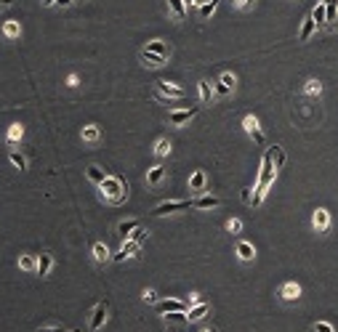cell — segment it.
Returning <instances> with one entry per match:
<instances>
[{
  "mask_svg": "<svg viewBox=\"0 0 338 332\" xmlns=\"http://www.w3.org/2000/svg\"><path fill=\"white\" fill-rule=\"evenodd\" d=\"M216 93H221V96H227V93H232V91H229V88H227V85H221V83H218V85H216Z\"/></svg>",
  "mask_w": 338,
  "mask_h": 332,
  "instance_id": "42",
  "label": "cell"
},
{
  "mask_svg": "<svg viewBox=\"0 0 338 332\" xmlns=\"http://www.w3.org/2000/svg\"><path fill=\"white\" fill-rule=\"evenodd\" d=\"M162 178H165V167H152L149 173H146V183H149V186H157V183L162 181Z\"/></svg>",
  "mask_w": 338,
  "mask_h": 332,
  "instance_id": "21",
  "label": "cell"
},
{
  "mask_svg": "<svg viewBox=\"0 0 338 332\" xmlns=\"http://www.w3.org/2000/svg\"><path fill=\"white\" fill-rule=\"evenodd\" d=\"M43 5H56V0H43Z\"/></svg>",
  "mask_w": 338,
  "mask_h": 332,
  "instance_id": "48",
  "label": "cell"
},
{
  "mask_svg": "<svg viewBox=\"0 0 338 332\" xmlns=\"http://www.w3.org/2000/svg\"><path fill=\"white\" fill-rule=\"evenodd\" d=\"M280 298H283L285 303H293L301 298V287H298L296 282H285L283 287H280Z\"/></svg>",
  "mask_w": 338,
  "mask_h": 332,
  "instance_id": "7",
  "label": "cell"
},
{
  "mask_svg": "<svg viewBox=\"0 0 338 332\" xmlns=\"http://www.w3.org/2000/svg\"><path fill=\"white\" fill-rule=\"evenodd\" d=\"M19 32H21L19 21H5L3 24V35L5 37H19Z\"/></svg>",
  "mask_w": 338,
  "mask_h": 332,
  "instance_id": "27",
  "label": "cell"
},
{
  "mask_svg": "<svg viewBox=\"0 0 338 332\" xmlns=\"http://www.w3.org/2000/svg\"><path fill=\"white\" fill-rule=\"evenodd\" d=\"M131 239H133V242H139V245H142V242L146 239V229H144V226H139L136 232L131 234Z\"/></svg>",
  "mask_w": 338,
  "mask_h": 332,
  "instance_id": "39",
  "label": "cell"
},
{
  "mask_svg": "<svg viewBox=\"0 0 338 332\" xmlns=\"http://www.w3.org/2000/svg\"><path fill=\"white\" fill-rule=\"evenodd\" d=\"M216 8H218V0H208V3H202L200 5V19H211V16L216 14Z\"/></svg>",
  "mask_w": 338,
  "mask_h": 332,
  "instance_id": "25",
  "label": "cell"
},
{
  "mask_svg": "<svg viewBox=\"0 0 338 332\" xmlns=\"http://www.w3.org/2000/svg\"><path fill=\"white\" fill-rule=\"evenodd\" d=\"M187 207H192V202L189 199H181V202H162V205H157L155 216H168V213H176V210H187Z\"/></svg>",
  "mask_w": 338,
  "mask_h": 332,
  "instance_id": "5",
  "label": "cell"
},
{
  "mask_svg": "<svg viewBox=\"0 0 338 332\" xmlns=\"http://www.w3.org/2000/svg\"><path fill=\"white\" fill-rule=\"evenodd\" d=\"M274 173H277V167H274V146L264 154V162H261V173H258V186H256V194H253L250 205L258 207L264 202V194H267V189L272 186L274 181Z\"/></svg>",
  "mask_w": 338,
  "mask_h": 332,
  "instance_id": "1",
  "label": "cell"
},
{
  "mask_svg": "<svg viewBox=\"0 0 338 332\" xmlns=\"http://www.w3.org/2000/svg\"><path fill=\"white\" fill-rule=\"evenodd\" d=\"M72 332H77V330H72Z\"/></svg>",
  "mask_w": 338,
  "mask_h": 332,
  "instance_id": "51",
  "label": "cell"
},
{
  "mask_svg": "<svg viewBox=\"0 0 338 332\" xmlns=\"http://www.w3.org/2000/svg\"><path fill=\"white\" fill-rule=\"evenodd\" d=\"M168 5H171V11H173L176 19H184V16H187V5H184V0H168Z\"/></svg>",
  "mask_w": 338,
  "mask_h": 332,
  "instance_id": "26",
  "label": "cell"
},
{
  "mask_svg": "<svg viewBox=\"0 0 338 332\" xmlns=\"http://www.w3.org/2000/svg\"><path fill=\"white\" fill-rule=\"evenodd\" d=\"M240 229H242V221H240V218H232V221H227V232L237 234Z\"/></svg>",
  "mask_w": 338,
  "mask_h": 332,
  "instance_id": "38",
  "label": "cell"
},
{
  "mask_svg": "<svg viewBox=\"0 0 338 332\" xmlns=\"http://www.w3.org/2000/svg\"><path fill=\"white\" fill-rule=\"evenodd\" d=\"M274 154H277V162H274V167H277V170H280V167L285 165V151L280 149V146H274Z\"/></svg>",
  "mask_w": 338,
  "mask_h": 332,
  "instance_id": "40",
  "label": "cell"
},
{
  "mask_svg": "<svg viewBox=\"0 0 338 332\" xmlns=\"http://www.w3.org/2000/svg\"><path fill=\"white\" fill-rule=\"evenodd\" d=\"M303 91H306L309 96H320V93H322V85H320L317 80H309V83H306V88H303Z\"/></svg>",
  "mask_w": 338,
  "mask_h": 332,
  "instance_id": "35",
  "label": "cell"
},
{
  "mask_svg": "<svg viewBox=\"0 0 338 332\" xmlns=\"http://www.w3.org/2000/svg\"><path fill=\"white\" fill-rule=\"evenodd\" d=\"M11 3H14V0H0V5H5V8H8Z\"/></svg>",
  "mask_w": 338,
  "mask_h": 332,
  "instance_id": "47",
  "label": "cell"
},
{
  "mask_svg": "<svg viewBox=\"0 0 338 332\" xmlns=\"http://www.w3.org/2000/svg\"><path fill=\"white\" fill-rule=\"evenodd\" d=\"M144 50H152V53H160V56H171V46H165L162 40H152V43H146V48Z\"/></svg>",
  "mask_w": 338,
  "mask_h": 332,
  "instance_id": "22",
  "label": "cell"
},
{
  "mask_svg": "<svg viewBox=\"0 0 338 332\" xmlns=\"http://www.w3.org/2000/svg\"><path fill=\"white\" fill-rule=\"evenodd\" d=\"M86 176H88V181L99 183V186L107 181V173L101 170V167H96V165H88V167H86Z\"/></svg>",
  "mask_w": 338,
  "mask_h": 332,
  "instance_id": "19",
  "label": "cell"
},
{
  "mask_svg": "<svg viewBox=\"0 0 338 332\" xmlns=\"http://www.w3.org/2000/svg\"><path fill=\"white\" fill-rule=\"evenodd\" d=\"M19 266L24 268V271H37V261H35V255H21V258H19Z\"/></svg>",
  "mask_w": 338,
  "mask_h": 332,
  "instance_id": "28",
  "label": "cell"
},
{
  "mask_svg": "<svg viewBox=\"0 0 338 332\" xmlns=\"http://www.w3.org/2000/svg\"><path fill=\"white\" fill-rule=\"evenodd\" d=\"M218 197H213V194H202V197H197V199H192V207H197V210H213V207H218Z\"/></svg>",
  "mask_w": 338,
  "mask_h": 332,
  "instance_id": "10",
  "label": "cell"
},
{
  "mask_svg": "<svg viewBox=\"0 0 338 332\" xmlns=\"http://www.w3.org/2000/svg\"><path fill=\"white\" fill-rule=\"evenodd\" d=\"M197 115V106H192V109H181V112H171L168 115V120H171V125H184V122H189L192 117Z\"/></svg>",
  "mask_w": 338,
  "mask_h": 332,
  "instance_id": "8",
  "label": "cell"
},
{
  "mask_svg": "<svg viewBox=\"0 0 338 332\" xmlns=\"http://www.w3.org/2000/svg\"><path fill=\"white\" fill-rule=\"evenodd\" d=\"M91 252H93V261H96V263H107V261H109V250H107L104 242H93Z\"/></svg>",
  "mask_w": 338,
  "mask_h": 332,
  "instance_id": "17",
  "label": "cell"
},
{
  "mask_svg": "<svg viewBox=\"0 0 338 332\" xmlns=\"http://www.w3.org/2000/svg\"><path fill=\"white\" fill-rule=\"evenodd\" d=\"M144 300H146V303H155V300H157V295H155L152 290H144Z\"/></svg>",
  "mask_w": 338,
  "mask_h": 332,
  "instance_id": "41",
  "label": "cell"
},
{
  "mask_svg": "<svg viewBox=\"0 0 338 332\" xmlns=\"http://www.w3.org/2000/svg\"><path fill=\"white\" fill-rule=\"evenodd\" d=\"M205 332H216V327H211V330H205Z\"/></svg>",
  "mask_w": 338,
  "mask_h": 332,
  "instance_id": "49",
  "label": "cell"
},
{
  "mask_svg": "<svg viewBox=\"0 0 338 332\" xmlns=\"http://www.w3.org/2000/svg\"><path fill=\"white\" fill-rule=\"evenodd\" d=\"M99 136H101L99 125H86V128H83V141L93 144V141H99Z\"/></svg>",
  "mask_w": 338,
  "mask_h": 332,
  "instance_id": "24",
  "label": "cell"
},
{
  "mask_svg": "<svg viewBox=\"0 0 338 332\" xmlns=\"http://www.w3.org/2000/svg\"><path fill=\"white\" fill-rule=\"evenodd\" d=\"M8 160L14 162V165L19 167V170H27V160H24V157L19 154V151H11V154H8Z\"/></svg>",
  "mask_w": 338,
  "mask_h": 332,
  "instance_id": "34",
  "label": "cell"
},
{
  "mask_svg": "<svg viewBox=\"0 0 338 332\" xmlns=\"http://www.w3.org/2000/svg\"><path fill=\"white\" fill-rule=\"evenodd\" d=\"M75 0H56V5H61V8H67V5H72Z\"/></svg>",
  "mask_w": 338,
  "mask_h": 332,
  "instance_id": "43",
  "label": "cell"
},
{
  "mask_svg": "<svg viewBox=\"0 0 338 332\" xmlns=\"http://www.w3.org/2000/svg\"><path fill=\"white\" fill-rule=\"evenodd\" d=\"M197 91H200V104H211V99H213L211 83H208V80H200V83H197Z\"/></svg>",
  "mask_w": 338,
  "mask_h": 332,
  "instance_id": "20",
  "label": "cell"
},
{
  "mask_svg": "<svg viewBox=\"0 0 338 332\" xmlns=\"http://www.w3.org/2000/svg\"><path fill=\"white\" fill-rule=\"evenodd\" d=\"M312 32H314V19L309 16V19L303 21V27H301V40H309V37H312Z\"/></svg>",
  "mask_w": 338,
  "mask_h": 332,
  "instance_id": "33",
  "label": "cell"
},
{
  "mask_svg": "<svg viewBox=\"0 0 338 332\" xmlns=\"http://www.w3.org/2000/svg\"><path fill=\"white\" fill-rule=\"evenodd\" d=\"M51 268H53V255L51 252H40V258H37V277H48Z\"/></svg>",
  "mask_w": 338,
  "mask_h": 332,
  "instance_id": "13",
  "label": "cell"
},
{
  "mask_svg": "<svg viewBox=\"0 0 338 332\" xmlns=\"http://www.w3.org/2000/svg\"><path fill=\"white\" fill-rule=\"evenodd\" d=\"M312 19H314V24H325V21H328V14H325V3H320L317 8L312 11Z\"/></svg>",
  "mask_w": 338,
  "mask_h": 332,
  "instance_id": "30",
  "label": "cell"
},
{
  "mask_svg": "<svg viewBox=\"0 0 338 332\" xmlns=\"http://www.w3.org/2000/svg\"><path fill=\"white\" fill-rule=\"evenodd\" d=\"M139 226H142V221H123V223H117V234H120L123 239H131V234L136 232Z\"/></svg>",
  "mask_w": 338,
  "mask_h": 332,
  "instance_id": "15",
  "label": "cell"
},
{
  "mask_svg": "<svg viewBox=\"0 0 338 332\" xmlns=\"http://www.w3.org/2000/svg\"><path fill=\"white\" fill-rule=\"evenodd\" d=\"M218 83H221V85H227L229 91H234V83H237V80H234V75H229V72H224V75H221V80H218Z\"/></svg>",
  "mask_w": 338,
  "mask_h": 332,
  "instance_id": "36",
  "label": "cell"
},
{
  "mask_svg": "<svg viewBox=\"0 0 338 332\" xmlns=\"http://www.w3.org/2000/svg\"><path fill=\"white\" fill-rule=\"evenodd\" d=\"M157 311H160V314L187 311V303H181V300H162V303H157Z\"/></svg>",
  "mask_w": 338,
  "mask_h": 332,
  "instance_id": "14",
  "label": "cell"
},
{
  "mask_svg": "<svg viewBox=\"0 0 338 332\" xmlns=\"http://www.w3.org/2000/svg\"><path fill=\"white\" fill-rule=\"evenodd\" d=\"M205 181H208V178H205V170H195L192 178H189V189H192V191H200L202 186H205Z\"/></svg>",
  "mask_w": 338,
  "mask_h": 332,
  "instance_id": "23",
  "label": "cell"
},
{
  "mask_svg": "<svg viewBox=\"0 0 338 332\" xmlns=\"http://www.w3.org/2000/svg\"><path fill=\"white\" fill-rule=\"evenodd\" d=\"M171 149H173V146H171V141H168V138H162V141L155 144V154H157V157H168V154H171Z\"/></svg>",
  "mask_w": 338,
  "mask_h": 332,
  "instance_id": "29",
  "label": "cell"
},
{
  "mask_svg": "<svg viewBox=\"0 0 338 332\" xmlns=\"http://www.w3.org/2000/svg\"><path fill=\"white\" fill-rule=\"evenodd\" d=\"M237 255H240V261H253L256 258V247L250 245V242H237Z\"/></svg>",
  "mask_w": 338,
  "mask_h": 332,
  "instance_id": "16",
  "label": "cell"
},
{
  "mask_svg": "<svg viewBox=\"0 0 338 332\" xmlns=\"http://www.w3.org/2000/svg\"><path fill=\"white\" fill-rule=\"evenodd\" d=\"M208 314H211V306H208V303H195L187 314V322H200V319H205Z\"/></svg>",
  "mask_w": 338,
  "mask_h": 332,
  "instance_id": "12",
  "label": "cell"
},
{
  "mask_svg": "<svg viewBox=\"0 0 338 332\" xmlns=\"http://www.w3.org/2000/svg\"><path fill=\"white\" fill-rule=\"evenodd\" d=\"M325 14H328V21H336V16H338V0H325Z\"/></svg>",
  "mask_w": 338,
  "mask_h": 332,
  "instance_id": "31",
  "label": "cell"
},
{
  "mask_svg": "<svg viewBox=\"0 0 338 332\" xmlns=\"http://www.w3.org/2000/svg\"><path fill=\"white\" fill-rule=\"evenodd\" d=\"M165 59H168V56L152 53V50H142V61H144V64H149V66H162V64H165Z\"/></svg>",
  "mask_w": 338,
  "mask_h": 332,
  "instance_id": "18",
  "label": "cell"
},
{
  "mask_svg": "<svg viewBox=\"0 0 338 332\" xmlns=\"http://www.w3.org/2000/svg\"><path fill=\"white\" fill-rule=\"evenodd\" d=\"M101 191H104V199L109 205H120V202L128 199V183L115 176H107V181L101 183Z\"/></svg>",
  "mask_w": 338,
  "mask_h": 332,
  "instance_id": "2",
  "label": "cell"
},
{
  "mask_svg": "<svg viewBox=\"0 0 338 332\" xmlns=\"http://www.w3.org/2000/svg\"><path fill=\"white\" fill-rule=\"evenodd\" d=\"M234 3H237L240 8H245V5H248V0H234Z\"/></svg>",
  "mask_w": 338,
  "mask_h": 332,
  "instance_id": "46",
  "label": "cell"
},
{
  "mask_svg": "<svg viewBox=\"0 0 338 332\" xmlns=\"http://www.w3.org/2000/svg\"><path fill=\"white\" fill-rule=\"evenodd\" d=\"M21 136H24V128L21 125H11L8 128V141L14 144V141H21Z\"/></svg>",
  "mask_w": 338,
  "mask_h": 332,
  "instance_id": "32",
  "label": "cell"
},
{
  "mask_svg": "<svg viewBox=\"0 0 338 332\" xmlns=\"http://www.w3.org/2000/svg\"><path fill=\"white\" fill-rule=\"evenodd\" d=\"M139 250H142V245H139V242L125 239V242H123V247H120V252L115 255V261H125V258H133Z\"/></svg>",
  "mask_w": 338,
  "mask_h": 332,
  "instance_id": "9",
  "label": "cell"
},
{
  "mask_svg": "<svg viewBox=\"0 0 338 332\" xmlns=\"http://www.w3.org/2000/svg\"><path fill=\"white\" fill-rule=\"evenodd\" d=\"M242 128H245V131L250 133L253 141H256L258 146H264V141H267V138H264V133H261V128H258V120H256V117H253V115L242 117Z\"/></svg>",
  "mask_w": 338,
  "mask_h": 332,
  "instance_id": "4",
  "label": "cell"
},
{
  "mask_svg": "<svg viewBox=\"0 0 338 332\" xmlns=\"http://www.w3.org/2000/svg\"><path fill=\"white\" fill-rule=\"evenodd\" d=\"M312 223H314V229H317V232H328V226H330V213L325 210V207H317V213H314Z\"/></svg>",
  "mask_w": 338,
  "mask_h": 332,
  "instance_id": "11",
  "label": "cell"
},
{
  "mask_svg": "<svg viewBox=\"0 0 338 332\" xmlns=\"http://www.w3.org/2000/svg\"><path fill=\"white\" fill-rule=\"evenodd\" d=\"M40 332H64L61 327H40Z\"/></svg>",
  "mask_w": 338,
  "mask_h": 332,
  "instance_id": "44",
  "label": "cell"
},
{
  "mask_svg": "<svg viewBox=\"0 0 338 332\" xmlns=\"http://www.w3.org/2000/svg\"><path fill=\"white\" fill-rule=\"evenodd\" d=\"M312 332H336V330H333V324H330V322H317L312 327Z\"/></svg>",
  "mask_w": 338,
  "mask_h": 332,
  "instance_id": "37",
  "label": "cell"
},
{
  "mask_svg": "<svg viewBox=\"0 0 338 332\" xmlns=\"http://www.w3.org/2000/svg\"><path fill=\"white\" fill-rule=\"evenodd\" d=\"M67 83H70V88H75V85H77V77L70 75V77H67Z\"/></svg>",
  "mask_w": 338,
  "mask_h": 332,
  "instance_id": "45",
  "label": "cell"
},
{
  "mask_svg": "<svg viewBox=\"0 0 338 332\" xmlns=\"http://www.w3.org/2000/svg\"><path fill=\"white\" fill-rule=\"evenodd\" d=\"M107 308H109V303H107V300L96 303V308L91 311V322H88V327H91V330H99L101 324H104V319H107Z\"/></svg>",
  "mask_w": 338,
  "mask_h": 332,
  "instance_id": "6",
  "label": "cell"
},
{
  "mask_svg": "<svg viewBox=\"0 0 338 332\" xmlns=\"http://www.w3.org/2000/svg\"><path fill=\"white\" fill-rule=\"evenodd\" d=\"M184 96H187V91L173 85V83H168V80L157 83V99H184Z\"/></svg>",
  "mask_w": 338,
  "mask_h": 332,
  "instance_id": "3",
  "label": "cell"
},
{
  "mask_svg": "<svg viewBox=\"0 0 338 332\" xmlns=\"http://www.w3.org/2000/svg\"><path fill=\"white\" fill-rule=\"evenodd\" d=\"M320 3H325V0H320Z\"/></svg>",
  "mask_w": 338,
  "mask_h": 332,
  "instance_id": "50",
  "label": "cell"
}]
</instances>
